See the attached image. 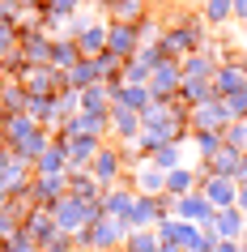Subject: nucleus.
<instances>
[{
    "label": "nucleus",
    "mask_w": 247,
    "mask_h": 252,
    "mask_svg": "<svg viewBox=\"0 0 247 252\" xmlns=\"http://www.w3.org/2000/svg\"><path fill=\"white\" fill-rule=\"evenodd\" d=\"M107 56H115L119 64L137 56V26L132 22H115V26L107 30Z\"/></svg>",
    "instance_id": "1"
},
{
    "label": "nucleus",
    "mask_w": 247,
    "mask_h": 252,
    "mask_svg": "<svg viewBox=\"0 0 247 252\" xmlns=\"http://www.w3.org/2000/svg\"><path fill=\"white\" fill-rule=\"evenodd\" d=\"M209 235L213 239H234V244H239V235H243V210H213V218H209Z\"/></svg>",
    "instance_id": "2"
},
{
    "label": "nucleus",
    "mask_w": 247,
    "mask_h": 252,
    "mask_svg": "<svg viewBox=\"0 0 247 252\" xmlns=\"http://www.w3.org/2000/svg\"><path fill=\"white\" fill-rule=\"evenodd\" d=\"M234 192H239V188H234V180H226V175H209L200 197H205L213 210H230V205H234Z\"/></svg>",
    "instance_id": "3"
},
{
    "label": "nucleus",
    "mask_w": 247,
    "mask_h": 252,
    "mask_svg": "<svg viewBox=\"0 0 247 252\" xmlns=\"http://www.w3.org/2000/svg\"><path fill=\"white\" fill-rule=\"evenodd\" d=\"M60 150H64V162H68V167H90L94 154H98V137H68Z\"/></svg>",
    "instance_id": "4"
},
{
    "label": "nucleus",
    "mask_w": 247,
    "mask_h": 252,
    "mask_svg": "<svg viewBox=\"0 0 247 252\" xmlns=\"http://www.w3.org/2000/svg\"><path fill=\"white\" fill-rule=\"evenodd\" d=\"M175 214H179V222H209L213 205L200 192H188V197H175Z\"/></svg>",
    "instance_id": "5"
},
{
    "label": "nucleus",
    "mask_w": 247,
    "mask_h": 252,
    "mask_svg": "<svg viewBox=\"0 0 247 252\" xmlns=\"http://www.w3.org/2000/svg\"><path fill=\"white\" fill-rule=\"evenodd\" d=\"M234 90H247V77L239 73V64H221L218 73H213V94L226 98V94H234Z\"/></svg>",
    "instance_id": "6"
},
{
    "label": "nucleus",
    "mask_w": 247,
    "mask_h": 252,
    "mask_svg": "<svg viewBox=\"0 0 247 252\" xmlns=\"http://www.w3.org/2000/svg\"><path fill=\"white\" fill-rule=\"evenodd\" d=\"M239 167H243V154L230 150V146H218V154L209 158V171H213V175H226V180H234Z\"/></svg>",
    "instance_id": "7"
},
{
    "label": "nucleus",
    "mask_w": 247,
    "mask_h": 252,
    "mask_svg": "<svg viewBox=\"0 0 247 252\" xmlns=\"http://www.w3.org/2000/svg\"><path fill=\"white\" fill-rule=\"evenodd\" d=\"M107 124L115 128V137H137L141 116H137V111H128V107H111V111H107Z\"/></svg>",
    "instance_id": "8"
},
{
    "label": "nucleus",
    "mask_w": 247,
    "mask_h": 252,
    "mask_svg": "<svg viewBox=\"0 0 247 252\" xmlns=\"http://www.w3.org/2000/svg\"><path fill=\"white\" fill-rule=\"evenodd\" d=\"M115 175H119V154L115 150H98L94 154V180L98 184H111Z\"/></svg>",
    "instance_id": "9"
},
{
    "label": "nucleus",
    "mask_w": 247,
    "mask_h": 252,
    "mask_svg": "<svg viewBox=\"0 0 247 252\" xmlns=\"http://www.w3.org/2000/svg\"><path fill=\"white\" fill-rule=\"evenodd\" d=\"M132 201H137V192H124V188H115V192H107V197H103V210H107V214H115V218H128Z\"/></svg>",
    "instance_id": "10"
},
{
    "label": "nucleus",
    "mask_w": 247,
    "mask_h": 252,
    "mask_svg": "<svg viewBox=\"0 0 247 252\" xmlns=\"http://www.w3.org/2000/svg\"><path fill=\"white\" fill-rule=\"evenodd\" d=\"M34 167H39L43 175H60V167H64V150H60V146H47L39 158H34Z\"/></svg>",
    "instance_id": "11"
},
{
    "label": "nucleus",
    "mask_w": 247,
    "mask_h": 252,
    "mask_svg": "<svg viewBox=\"0 0 247 252\" xmlns=\"http://www.w3.org/2000/svg\"><path fill=\"white\" fill-rule=\"evenodd\" d=\"M22 56H26L30 64H52V43H47V39H26Z\"/></svg>",
    "instance_id": "12"
},
{
    "label": "nucleus",
    "mask_w": 247,
    "mask_h": 252,
    "mask_svg": "<svg viewBox=\"0 0 247 252\" xmlns=\"http://www.w3.org/2000/svg\"><path fill=\"white\" fill-rule=\"evenodd\" d=\"M77 52H81L77 43H52V64H55V68H73V64L81 60Z\"/></svg>",
    "instance_id": "13"
},
{
    "label": "nucleus",
    "mask_w": 247,
    "mask_h": 252,
    "mask_svg": "<svg viewBox=\"0 0 247 252\" xmlns=\"http://www.w3.org/2000/svg\"><path fill=\"white\" fill-rule=\"evenodd\" d=\"M103 43H107V30L103 26H90L77 39V47H81V52H90V56H103Z\"/></svg>",
    "instance_id": "14"
},
{
    "label": "nucleus",
    "mask_w": 247,
    "mask_h": 252,
    "mask_svg": "<svg viewBox=\"0 0 247 252\" xmlns=\"http://www.w3.org/2000/svg\"><path fill=\"white\" fill-rule=\"evenodd\" d=\"M124 252H158V235L154 231H128V248Z\"/></svg>",
    "instance_id": "15"
},
{
    "label": "nucleus",
    "mask_w": 247,
    "mask_h": 252,
    "mask_svg": "<svg viewBox=\"0 0 247 252\" xmlns=\"http://www.w3.org/2000/svg\"><path fill=\"white\" fill-rule=\"evenodd\" d=\"M188 188H192V171H166V192L170 197H188Z\"/></svg>",
    "instance_id": "16"
},
{
    "label": "nucleus",
    "mask_w": 247,
    "mask_h": 252,
    "mask_svg": "<svg viewBox=\"0 0 247 252\" xmlns=\"http://www.w3.org/2000/svg\"><path fill=\"white\" fill-rule=\"evenodd\" d=\"M166 192V171H141V197Z\"/></svg>",
    "instance_id": "17"
},
{
    "label": "nucleus",
    "mask_w": 247,
    "mask_h": 252,
    "mask_svg": "<svg viewBox=\"0 0 247 252\" xmlns=\"http://www.w3.org/2000/svg\"><path fill=\"white\" fill-rule=\"evenodd\" d=\"M124 73H128V86H141V81L149 77V73H154V68L145 64L141 56H132V60H124Z\"/></svg>",
    "instance_id": "18"
},
{
    "label": "nucleus",
    "mask_w": 247,
    "mask_h": 252,
    "mask_svg": "<svg viewBox=\"0 0 247 252\" xmlns=\"http://www.w3.org/2000/svg\"><path fill=\"white\" fill-rule=\"evenodd\" d=\"M60 184H64L60 175H43L39 184H34V197H39V201H55V197H60Z\"/></svg>",
    "instance_id": "19"
},
{
    "label": "nucleus",
    "mask_w": 247,
    "mask_h": 252,
    "mask_svg": "<svg viewBox=\"0 0 247 252\" xmlns=\"http://www.w3.org/2000/svg\"><path fill=\"white\" fill-rule=\"evenodd\" d=\"M175 162H179V150L175 146H158L154 150V167L158 171H175Z\"/></svg>",
    "instance_id": "20"
},
{
    "label": "nucleus",
    "mask_w": 247,
    "mask_h": 252,
    "mask_svg": "<svg viewBox=\"0 0 247 252\" xmlns=\"http://www.w3.org/2000/svg\"><path fill=\"white\" fill-rule=\"evenodd\" d=\"M221 103H226V111H230V120H243V116H247V90H234V94H226Z\"/></svg>",
    "instance_id": "21"
},
{
    "label": "nucleus",
    "mask_w": 247,
    "mask_h": 252,
    "mask_svg": "<svg viewBox=\"0 0 247 252\" xmlns=\"http://www.w3.org/2000/svg\"><path fill=\"white\" fill-rule=\"evenodd\" d=\"M205 17H209V22H226V17H234L230 13V0H205Z\"/></svg>",
    "instance_id": "22"
},
{
    "label": "nucleus",
    "mask_w": 247,
    "mask_h": 252,
    "mask_svg": "<svg viewBox=\"0 0 247 252\" xmlns=\"http://www.w3.org/2000/svg\"><path fill=\"white\" fill-rule=\"evenodd\" d=\"M81 0H43V9H47V17H64V13H73Z\"/></svg>",
    "instance_id": "23"
},
{
    "label": "nucleus",
    "mask_w": 247,
    "mask_h": 252,
    "mask_svg": "<svg viewBox=\"0 0 247 252\" xmlns=\"http://www.w3.org/2000/svg\"><path fill=\"white\" fill-rule=\"evenodd\" d=\"M141 9V0H115V22H132Z\"/></svg>",
    "instance_id": "24"
},
{
    "label": "nucleus",
    "mask_w": 247,
    "mask_h": 252,
    "mask_svg": "<svg viewBox=\"0 0 247 252\" xmlns=\"http://www.w3.org/2000/svg\"><path fill=\"white\" fill-rule=\"evenodd\" d=\"M213 252H243V248H239L234 239H218V244H213Z\"/></svg>",
    "instance_id": "25"
},
{
    "label": "nucleus",
    "mask_w": 247,
    "mask_h": 252,
    "mask_svg": "<svg viewBox=\"0 0 247 252\" xmlns=\"http://www.w3.org/2000/svg\"><path fill=\"white\" fill-rule=\"evenodd\" d=\"M230 13L243 22V17H247V0H230Z\"/></svg>",
    "instance_id": "26"
},
{
    "label": "nucleus",
    "mask_w": 247,
    "mask_h": 252,
    "mask_svg": "<svg viewBox=\"0 0 247 252\" xmlns=\"http://www.w3.org/2000/svg\"><path fill=\"white\" fill-rule=\"evenodd\" d=\"M234 205H239V210H243V214H247V184H243V188H239V192H234Z\"/></svg>",
    "instance_id": "27"
},
{
    "label": "nucleus",
    "mask_w": 247,
    "mask_h": 252,
    "mask_svg": "<svg viewBox=\"0 0 247 252\" xmlns=\"http://www.w3.org/2000/svg\"><path fill=\"white\" fill-rule=\"evenodd\" d=\"M162 252H183V248H175V244H166V248H162Z\"/></svg>",
    "instance_id": "28"
},
{
    "label": "nucleus",
    "mask_w": 247,
    "mask_h": 252,
    "mask_svg": "<svg viewBox=\"0 0 247 252\" xmlns=\"http://www.w3.org/2000/svg\"><path fill=\"white\" fill-rule=\"evenodd\" d=\"M13 4H34V0H13Z\"/></svg>",
    "instance_id": "29"
},
{
    "label": "nucleus",
    "mask_w": 247,
    "mask_h": 252,
    "mask_svg": "<svg viewBox=\"0 0 247 252\" xmlns=\"http://www.w3.org/2000/svg\"><path fill=\"white\" fill-rule=\"evenodd\" d=\"M239 248H243V252H247V239H243V244H239Z\"/></svg>",
    "instance_id": "30"
},
{
    "label": "nucleus",
    "mask_w": 247,
    "mask_h": 252,
    "mask_svg": "<svg viewBox=\"0 0 247 252\" xmlns=\"http://www.w3.org/2000/svg\"><path fill=\"white\" fill-rule=\"evenodd\" d=\"M243 150H247V146H243Z\"/></svg>",
    "instance_id": "31"
}]
</instances>
